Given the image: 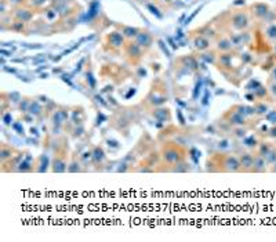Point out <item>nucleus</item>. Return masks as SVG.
<instances>
[{
	"label": "nucleus",
	"mask_w": 276,
	"mask_h": 242,
	"mask_svg": "<svg viewBox=\"0 0 276 242\" xmlns=\"http://www.w3.org/2000/svg\"><path fill=\"white\" fill-rule=\"evenodd\" d=\"M92 158H94V161H95V162L102 161V159H104V151L97 147L95 151H94V155H92Z\"/></svg>",
	"instance_id": "f8f14e48"
},
{
	"label": "nucleus",
	"mask_w": 276,
	"mask_h": 242,
	"mask_svg": "<svg viewBox=\"0 0 276 242\" xmlns=\"http://www.w3.org/2000/svg\"><path fill=\"white\" fill-rule=\"evenodd\" d=\"M265 165H267V159L264 156H254V165H253V169L257 170V172H261V170H265Z\"/></svg>",
	"instance_id": "39448f33"
},
{
	"label": "nucleus",
	"mask_w": 276,
	"mask_h": 242,
	"mask_svg": "<svg viewBox=\"0 0 276 242\" xmlns=\"http://www.w3.org/2000/svg\"><path fill=\"white\" fill-rule=\"evenodd\" d=\"M272 172H276V162L273 163V167H272Z\"/></svg>",
	"instance_id": "4be33fe9"
},
{
	"label": "nucleus",
	"mask_w": 276,
	"mask_h": 242,
	"mask_svg": "<svg viewBox=\"0 0 276 242\" xmlns=\"http://www.w3.org/2000/svg\"><path fill=\"white\" fill-rule=\"evenodd\" d=\"M11 152H12V149H11V148H7L6 145H3V147H1V161L4 162L6 159H7V158L12 156Z\"/></svg>",
	"instance_id": "6e6552de"
},
{
	"label": "nucleus",
	"mask_w": 276,
	"mask_h": 242,
	"mask_svg": "<svg viewBox=\"0 0 276 242\" xmlns=\"http://www.w3.org/2000/svg\"><path fill=\"white\" fill-rule=\"evenodd\" d=\"M269 32H271V36H276V26H272L269 29Z\"/></svg>",
	"instance_id": "6ab92c4d"
},
{
	"label": "nucleus",
	"mask_w": 276,
	"mask_h": 242,
	"mask_svg": "<svg viewBox=\"0 0 276 242\" xmlns=\"http://www.w3.org/2000/svg\"><path fill=\"white\" fill-rule=\"evenodd\" d=\"M244 144L247 145V147H257V145H258V140H257L254 136H250L248 138L244 140Z\"/></svg>",
	"instance_id": "2eb2a0df"
},
{
	"label": "nucleus",
	"mask_w": 276,
	"mask_h": 242,
	"mask_svg": "<svg viewBox=\"0 0 276 242\" xmlns=\"http://www.w3.org/2000/svg\"><path fill=\"white\" fill-rule=\"evenodd\" d=\"M163 159L167 163H178L182 159V154L176 147H168L167 149L164 148L163 151Z\"/></svg>",
	"instance_id": "f257e3e1"
},
{
	"label": "nucleus",
	"mask_w": 276,
	"mask_h": 242,
	"mask_svg": "<svg viewBox=\"0 0 276 242\" xmlns=\"http://www.w3.org/2000/svg\"><path fill=\"white\" fill-rule=\"evenodd\" d=\"M240 165H242V169H253V165H254V156L250 155V154H243L240 156Z\"/></svg>",
	"instance_id": "7ed1b4c3"
},
{
	"label": "nucleus",
	"mask_w": 276,
	"mask_h": 242,
	"mask_svg": "<svg viewBox=\"0 0 276 242\" xmlns=\"http://www.w3.org/2000/svg\"><path fill=\"white\" fill-rule=\"evenodd\" d=\"M224 166H225V170H226V172H239V170L242 169L240 161L236 156H232V155H229V156L225 158Z\"/></svg>",
	"instance_id": "f03ea898"
},
{
	"label": "nucleus",
	"mask_w": 276,
	"mask_h": 242,
	"mask_svg": "<svg viewBox=\"0 0 276 242\" xmlns=\"http://www.w3.org/2000/svg\"><path fill=\"white\" fill-rule=\"evenodd\" d=\"M195 45H196V47L199 48V50H203V48L208 47V42L206 40V39H203V37H199V39H196Z\"/></svg>",
	"instance_id": "1a4fd4ad"
},
{
	"label": "nucleus",
	"mask_w": 276,
	"mask_h": 242,
	"mask_svg": "<svg viewBox=\"0 0 276 242\" xmlns=\"http://www.w3.org/2000/svg\"><path fill=\"white\" fill-rule=\"evenodd\" d=\"M271 149H272V147H271L269 144H261V147H260V155L265 158L269 154V151H271Z\"/></svg>",
	"instance_id": "9b49d317"
},
{
	"label": "nucleus",
	"mask_w": 276,
	"mask_h": 242,
	"mask_svg": "<svg viewBox=\"0 0 276 242\" xmlns=\"http://www.w3.org/2000/svg\"><path fill=\"white\" fill-rule=\"evenodd\" d=\"M109 39H111V42H112L115 46H120L123 43V39H122V36H120L119 33H112Z\"/></svg>",
	"instance_id": "9d476101"
},
{
	"label": "nucleus",
	"mask_w": 276,
	"mask_h": 242,
	"mask_svg": "<svg viewBox=\"0 0 276 242\" xmlns=\"http://www.w3.org/2000/svg\"><path fill=\"white\" fill-rule=\"evenodd\" d=\"M267 111H268V107H267L264 102H261V104L256 105V113H258V115H265V113H267Z\"/></svg>",
	"instance_id": "4468645a"
},
{
	"label": "nucleus",
	"mask_w": 276,
	"mask_h": 242,
	"mask_svg": "<svg viewBox=\"0 0 276 242\" xmlns=\"http://www.w3.org/2000/svg\"><path fill=\"white\" fill-rule=\"evenodd\" d=\"M151 36H149L148 33H140L138 35V37H137V43L140 46H149L151 45Z\"/></svg>",
	"instance_id": "423d86ee"
},
{
	"label": "nucleus",
	"mask_w": 276,
	"mask_h": 242,
	"mask_svg": "<svg viewBox=\"0 0 276 242\" xmlns=\"http://www.w3.org/2000/svg\"><path fill=\"white\" fill-rule=\"evenodd\" d=\"M265 159H267V162L268 163H275L276 162V149L272 148L271 151H269V154L265 156Z\"/></svg>",
	"instance_id": "ddd939ff"
},
{
	"label": "nucleus",
	"mask_w": 276,
	"mask_h": 242,
	"mask_svg": "<svg viewBox=\"0 0 276 242\" xmlns=\"http://www.w3.org/2000/svg\"><path fill=\"white\" fill-rule=\"evenodd\" d=\"M229 123H232V125H237V126H243L244 123H246V121H244L243 115H240L239 112L233 111V112L231 113V116H229Z\"/></svg>",
	"instance_id": "20e7f679"
},
{
	"label": "nucleus",
	"mask_w": 276,
	"mask_h": 242,
	"mask_svg": "<svg viewBox=\"0 0 276 242\" xmlns=\"http://www.w3.org/2000/svg\"><path fill=\"white\" fill-rule=\"evenodd\" d=\"M18 17H20L22 21H28L29 18H31V14H29V12H25V10H21V11L18 12Z\"/></svg>",
	"instance_id": "dca6fc26"
},
{
	"label": "nucleus",
	"mask_w": 276,
	"mask_h": 242,
	"mask_svg": "<svg viewBox=\"0 0 276 242\" xmlns=\"http://www.w3.org/2000/svg\"><path fill=\"white\" fill-rule=\"evenodd\" d=\"M222 47V48H228L229 47V45H228V42H222V43H220V48Z\"/></svg>",
	"instance_id": "aec40b11"
},
{
	"label": "nucleus",
	"mask_w": 276,
	"mask_h": 242,
	"mask_svg": "<svg viewBox=\"0 0 276 242\" xmlns=\"http://www.w3.org/2000/svg\"><path fill=\"white\" fill-rule=\"evenodd\" d=\"M267 119L271 123H276V111H271V112L267 115Z\"/></svg>",
	"instance_id": "f3484780"
},
{
	"label": "nucleus",
	"mask_w": 276,
	"mask_h": 242,
	"mask_svg": "<svg viewBox=\"0 0 276 242\" xmlns=\"http://www.w3.org/2000/svg\"><path fill=\"white\" fill-rule=\"evenodd\" d=\"M233 22H235V26L236 28H244L247 25V18L243 15V14H239L233 18Z\"/></svg>",
	"instance_id": "0eeeda50"
},
{
	"label": "nucleus",
	"mask_w": 276,
	"mask_h": 242,
	"mask_svg": "<svg viewBox=\"0 0 276 242\" xmlns=\"http://www.w3.org/2000/svg\"><path fill=\"white\" fill-rule=\"evenodd\" d=\"M269 136H271V137H276V127L271 129V133H269Z\"/></svg>",
	"instance_id": "412c9836"
},
{
	"label": "nucleus",
	"mask_w": 276,
	"mask_h": 242,
	"mask_svg": "<svg viewBox=\"0 0 276 242\" xmlns=\"http://www.w3.org/2000/svg\"><path fill=\"white\" fill-rule=\"evenodd\" d=\"M124 33H126L127 36H135V35H137V29H134V28H124Z\"/></svg>",
	"instance_id": "a211bd4d"
}]
</instances>
